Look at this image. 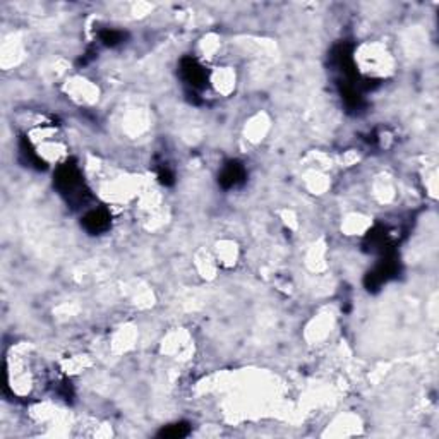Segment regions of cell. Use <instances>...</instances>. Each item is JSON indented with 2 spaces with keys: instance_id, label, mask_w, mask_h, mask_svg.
I'll return each instance as SVG.
<instances>
[{
  "instance_id": "obj_8",
  "label": "cell",
  "mask_w": 439,
  "mask_h": 439,
  "mask_svg": "<svg viewBox=\"0 0 439 439\" xmlns=\"http://www.w3.org/2000/svg\"><path fill=\"white\" fill-rule=\"evenodd\" d=\"M100 41L105 45V47H117V45L124 43L126 40V33L119 31V29H101L100 31Z\"/></svg>"
},
{
  "instance_id": "obj_7",
  "label": "cell",
  "mask_w": 439,
  "mask_h": 439,
  "mask_svg": "<svg viewBox=\"0 0 439 439\" xmlns=\"http://www.w3.org/2000/svg\"><path fill=\"white\" fill-rule=\"evenodd\" d=\"M191 427L189 424L186 422H179V424H172V426L163 427V429L158 433V438L165 439H182L186 436H189Z\"/></svg>"
},
{
  "instance_id": "obj_6",
  "label": "cell",
  "mask_w": 439,
  "mask_h": 439,
  "mask_svg": "<svg viewBox=\"0 0 439 439\" xmlns=\"http://www.w3.org/2000/svg\"><path fill=\"white\" fill-rule=\"evenodd\" d=\"M20 153H21L22 160H24L26 163L29 165V167L36 168V170H41V168H45V161L41 160L38 153H36L35 149L31 148V144H29V141L26 140V137H21Z\"/></svg>"
},
{
  "instance_id": "obj_3",
  "label": "cell",
  "mask_w": 439,
  "mask_h": 439,
  "mask_svg": "<svg viewBox=\"0 0 439 439\" xmlns=\"http://www.w3.org/2000/svg\"><path fill=\"white\" fill-rule=\"evenodd\" d=\"M180 76L193 89H202L208 84V73L196 59L186 57L180 60Z\"/></svg>"
},
{
  "instance_id": "obj_4",
  "label": "cell",
  "mask_w": 439,
  "mask_h": 439,
  "mask_svg": "<svg viewBox=\"0 0 439 439\" xmlns=\"http://www.w3.org/2000/svg\"><path fill=\"white\" fill-rule=\"evenodd\" d=\"M247 179V172L244 168L242 163L239 161H228L223 165L220 175H218V184L223 189H235V187L242 186Z\"/></svg>"
},
{
  "instance_id": "obj_2",
  "label": "cell",
  "mask_w": 439,
  "mask_h": 439,
  "mask_svg": "<svg viewBox=\"0 0 439 439\" xmlns=\"http://www.w3.org/2000/svg\"><path fill=\"white\" fill-rule=\"evenodd\" d=\"M396 273H399V262L389 254H385V258L380 261V265L373 269V271L367 273L366 276V287L367 290H378L388 280L395 278Z\"/></svg>"
},
{
  "instance_id": "obj_9",
  "label": "cell",
  "mask_w": 439,
  "mask_h": 439,
  "mask_svg": "<svg viewBox=\"0 0 439 439\" xmlns=\"http://www.w3.org/2000/svg\"><path fill=\"white\" fill-rule=\"evenodd\" d=\"M158 180L161 184H163V186H172V184L175 182V177H174V174H172L170 168L163 167L158 172Z\"/></svg>"
},
{
  "instance_id": "obj_1",
  "label": "cell",
  "mask_w": 439,
  "mask_h": 439,
  "mask_svg": "<svg viewBox=\"0 0 439 439\" xmlns=\"http://www.w3.org/2000/svg\"><path fill=\"white\" fill-rule=\"evenodd\" d=\"M54 184L57 187L60 196L66 198L67 202H70L74 206L84 204L86 198H89L88 189H86L84 182H82L80 168H77V165L73 160L66 161V163L60 165L57 168Z\"/></svg>"
},
{
  "instance_id": "obj_5",
  "label": "cell",
  "mask_w": 439,
  "mask_h": 439,
  "mask_svg": "<svg viewBox=\"0 0 439 439\" xmlns=\"http://www.w3.org/2000/svg\"><path fill=\"white\" fill-rule=\"evenodd\" d=\"M110 221H112L110 213H108L107 209L98 208V209H91V211L86 213V215L82 216L81 225L88 234L98 235L110 228Z\"/></svg>"
}]
</instances>
